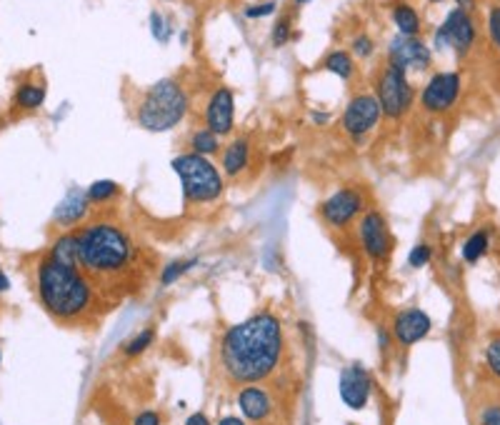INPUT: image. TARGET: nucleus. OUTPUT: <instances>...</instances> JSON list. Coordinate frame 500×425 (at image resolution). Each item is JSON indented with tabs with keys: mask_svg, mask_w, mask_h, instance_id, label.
I'll use <instances>...</instances> for the list:
<instances>
[{
	"mask_svg": "<svg viewBox=\"0 0 500 425\" xmlns=\"http://www.w3.org/2000/svg\"><path fill=\"white\" fill-rule=\"evenodd\" d=\"M283 355V328L273 313H255L228 328L220 340V365L233 383L253 386L278 368Z\"/></svg>",
	"mask_w": 500,
	"mask_h": 425,
	"instance_id": "f257e3e1",
	"label": "nucleus"
},
{
	"mask_svg": "<svg viewBox=\"0 0 500 425\" xmlns=\"http://www.w3.org/2000/svg\"><path fill=\"white\" fill-rule=\"evenodd\" d=\"M38 298L43 308L58 321H75L93 305V288L80 268H68L45 255L35 268Z\"/></svg>",
	"mask_w": 500,
	"mask_h": 425,
	"instance_id": "f03ea898",
	"label": "nucleus"
},
{
	"mask_svg": "<svg viewBox=\"0 0 500 425\" xmlns=\"http://www.w3.org/2000/svg\"><path fill=\"white\" fill-rule=\"evenodd\" d=\"M75 235L80 271L90 273V276H118L135 258V245H133L130 235L116 223L95 221L75 230Z\"/></svg>",
	"mask_w": 500,
	"mask_h": 425,
	"instance_id": "7ed1b4c3",
	"label": "nucleus"
},
{
	"mask_svg": "<svg viewBox=\"0 0 500 425\" xmlns=\"http://www.w3.org/2000/svg\"><path fill=\"white\" fill-rule=\"evenodd\" d=\"M188 113V93L176 78H163L143 93L138 103V125L148 133L173 130Z\"/></svg>",
	"mask_w": 500,
	"mask_h": 425,
	"instance_id": "20e7f679",
	"label": "nucleus"
},
{
	"mask_svg": "<svg viewBox=\"0 0 500 425\" xmlns=\"http://www.w3.org/2000/svg\"><path fill=\"white\" fill-rule=\"evenodd\" d=\"M173 171L183 185L188 205H210L223 195V175L210 158L198 153H183L173 158Z\"/></svg>",
	"mask_w": 500,
	"mask_h": 425,
	"instance_id": "39448f33",
	"label": "nucleus"
},
{
	"mask_svg": "<svg viewBox=\"0 0 500 425\" xmlns=\"http://www.w3.org/2000/svg\"><path fill=\"white\" fill-rule=\"evenodd\" d=\"M375 98L380 103V111L388 118H403L413 105V85L408 83L406 73L396 66H388L380 70L375 83Z\"/></svg>",
	"mask_w": 500,
	"mask_h": 425,
	"instance_id": "423d86ee",
	"label": "nucleus"
},
{
	"mask_svg": "<svg viewBox=\"0 0 500 425\" xmlns=\"http://www.w3.org/2000/svg\"><path fill=\"white\" fill-rule=\"evenodd\" d=\"M358 243L370 260H388L393 253V235L380 210H365L358 218Z\"/></svg>",
	"mask_w": 500,
	"mask_h": 425,
	"instance_id": "0eeeda50",
	"label": "nucleus"
},
{
	"mask_svg": "<svg viewBox=\"0 0 500 425\" xmlns=\"http://www.w3.org/2000/svg\"><path fill=\"white\" fill-rule=\"evenodd\" d=\"M363 193L355 188H341L320 203V221L333 230H346L363 216Z\"/></svg>",
	"mask_w": 500,
	"mask_h": 425,
	"instance_id": "6e6552de",
	"label": "nucleus"
},
{
	"mask_svg": "<svg viewBox=\"0 0 500 425\" xmlns=\"http://www.w3.org/2000/svg\"><path fill=\"white\" fill-rule=\"evenodd\" d=\"M380 116V103L373 93H360L346 105L343 111V130L348 133V138L360 143V140L368 138V133L378 125Z\"/></svg>",
	"mask_w": 500,
	"mask_h": 425,
	"instance_id": "1a4fd4ad",
	"label": "nucleus"
},
{
	"mask_svg": "<svg viewBox=\"0 0 500 425\" xmlns=\"http://www.w3.org/2000/svg\"><path fill=\"white\" fill-rule=\"evenodd\" d=\"M475 35H478V30H475L473 18L468 16V11H463V8H456V11L448 13V18L438 28L435 43H438L440 48L456 50L458 56H465L468 50L473 48Z\"/></svg>",
	"mask_w": 500,
	"mask_h": 425,
	"instance_id": "9d476101",
	"label": "nucleus"
},
{
	"mask_svg": "<svg viewBox=\"0 0 500 425\" xmlns=\"http://www.w3.org/2000/svg\"><path fill=\"white\" fill-rule=\"evenodd\" d=\"M461 98V75L458 73H438L425 83L420 103L428 113H446Z\"/></svg>",
	"mask_w": 500,
	"mask_h": 425,
	"instance_id": "9b49d317",
	"label": "nucleus"
},
{
	"mask_svg": "<svg viewBox=\"0 0 500 425\" xmlns=\"http://www.w3.org/2000/svg\"><path fill=\"white\" fill-rule=\"evenodd\" d=\"M430 48L420 38H408V35L398 33L388 45V63L401 68L403 73L408 70H425L430 66Z\"/></svg>",
	"mask_w": 500,
	"mask_h": 425,
	"instance_id": "f8f14e48",
	"label": "nucleus"
},
{
	"mask_svg": "<svg viewBox=\"0 0 500 425\" xmlns=\"http://www.w3.org/2000/svg\"><path fill=\"white\" fill-rule=\"evenodd\" d=\"M236 125V95L231 88H218L205 108V128L215 135H231Z\"/></svg>",
	"mask_w": 500,
	"mask_h": 425,
	"instance_id": "ddd939ff",
	"label": "nucleus"
},
{
	"mask_svg": "<svg viewBox=\"0 0 500 425\" xmlns=\"http://www.w3.org/2000/svg\"><path fill=\"white\" fill-rule=\"evenodd\" d=\"M370 388H373V383H370V376L365 373L363 365L353 363V365H348V368H343V373H341V398H343V403H346L348 408L363 410L365 405H368Z\"/></svg>",
	"mask_w": 500,
	"mask_h": 425,
	"instance_id": "4468645a",
	"label": "nucleus"
},
{
	"mask_svg": "<svg viewBox=\"0 0 500 425\" xmlns=\"http://www.w3.org/2000/svg\"><path fill=\"white\" fill-rule=\"evenodd\" d=\"M430 328H433V321L428 318V313H423L420 308H406L393 321V335L403 348H408V345H415L418 340H423L430 333Z\"/></svg>",
	"mask_w": 500,
	"mask_h": 425,
	"instance_id": "2eb2a0df",
	"label": "nucleus"
},
{
	"mask_svg": "<svg viewBox=\"0 0 500 425\" xmlns=\"http://www.w3.org/2000/svg\"><path fill=\"white\" fill-rule=\"evenodd\" d=\"M88 210H90L88 195L80 193V190H73V193H68L66 198L61 200V205L55 208L53 221H55V226H61V228H66V230H71V228H75L80 221H85Z\"/></svg>",
	"mask_w": 500,
	"mask_h": 425,
	"instance_id": "dca6fc26",
	"label": "nucleus"
},
{
	"mask_svg": "<svg viewBox=\"0 0 500 425\" xmlns=\"http://www.w3.org/2000/svg\"><path fill=\"white\" fill-rule=\"evenodd\" d=\"M238 405L240 410L245 413L248 420H253V423H260L270 415V398L263 388L258 386H245L238 395Z\"/></svg>",
	"mask_w": 500,
	"mask_h": 425,
	"instance_id": "f3484780",
	"label": "nucleus"
},
{
	"mask_svg": "<svg viewBox=\"0 0 500 425\" xmlns=\"http://www.w3.org/2000/svg\"><path fill=\"white\" fill-rule=\"evenodd\" d=\"M248 161H250V143L248 138H238L223 150V173L231 178L240 175L245 171Z\"/></svg>",
	"mask_w": 500,
	"mask_h": 425,
	"instance_id": "a211bd4d",
	"label": "nucleus"
},
{
	"mask_svg": "<svg viewBox=\"0 0 500 425\" xmlns=\"http://www.w3.org/2000/svg\"><path fill=\"white\" fill-rule=\"evenodd\" d=\"M48 258L55 260V263H61V265H68V268H80V260H78V235L75 233H63V235L53 243Z\"/></svg>",
	"mask_w": 500,
	"mask_h": 425,
	"instance_id": "6ab92c4d",
	"label": "nucleus"
},
{
	"mask_svg": "<svg viewBox=\"0 0 500 425\" xmlns=\"http://www.w3.org/2000/svg\"><path fill=\"white\" fill-rule=\"evenodd\" d=\"M393 23L401 30V35H408V38H418L420 35V18L415 13V8L408 6V3H401V6L393 8Z\"/></svg>",
	"mask_w": 500,
	"mask_h": 425,
	"instance_id": "aec40b11",
	"label": "nucleus"
},
{
	"mask_svg": "<svg viewBox=\"0 0 500 425\" xmlns=\"http://www.w3.org/2000/svg\"><path fill=\"white\" fill-rule=\"evenodd\" d=\"M323 68L328 73H336L343 80H350L353 73H355V63H353V58L348 56L346 50H333V53H328L323 61Z\"/></svg>",
	"mask_w": 500,
	"mask_h": 425,
	"instance_id": "412c9836",
	"label": "nucleus"
},
{
	"mask_svg": "<svg viewBox=\"0 0 500 425\" xmlns=\"http://www.w3.org/2000/svg\"><path fill=\"white\" fill-rule=\"evenodd\" d=\"M488 243H490V233L485 230V228L475 230L473 235L465 240V245H463V260H465V263H478V260L488 253Z\"/></svg>",
	"mask_w": 500,
	"mask_h": 425,
	"instance_id": "4be33fe9",
	"label": "nucleus"
},
{
	"mask_svg": "<svg viewBox=\"0 0 500 425\" xmlns=\"http://www.w3.org/2000/svg\"><path fill=\"white\" fill-rule=\"evenodd\" d=\"M190 145H193V153H198V155H213V153H218L220 150V143H218V135H215L210 128H200V130H195L193 133V138H190Z\"/></svg>",
	"mask_w": 500,
	"mask_h": 425,
	"instance_id": "5701e85b",
	"label": "nucleus"
},
{
	"mask_svg": "<svg viewBox=\"0 0 500 425\" xmlns=\"http://www.w3.org/2000/svg\"><path fill=\"white\" fill-rule=\"evenodd\" d=\"M43 100H45V90L40 88V85L25 83L16 90V103L20 105V108H25V111H35V108H40Z\"/></svg>",
	"mask_w": 500,
	"mask_h": 425,
	"instance_id": "b1692460",
	"label": "nucleus"
},
{
	"mask_svg": "<svg viewBox=\"0 0 500 425\" xmlns=\"http://www.w3.org/2000/svg\"><path fill=\"white\" fill-rule=\"evenodd\" d=\"M85 195H88L90 203H108V200L118 198L121 195V185L113 180H95L93 185H90L88 190H85Z\"/></svg>",
	"mask_w": 500,
	"mask_h": 425,
	"instance_id": "393cba45",
	"label": "nucleus"
},
{
	"mask_svg": "<svg viewBox=\"0 0 500 425\" xmlns=\"http://www.w3.org/2000/svg\"><path fill=\"white\" fill-rule=\"evenodd\" d=\"M195 263H198L195 258H190V260H188V258L185 260H171V263L163 268V273H160V283H163V285H171V283H176L178 278H183L185 273H190L193 268H195Z\"/></svg>",
	"mask_w": 500,
	"mask_h": 425,
	"instance_id": "a878e982",
	"label": "nucleus"
},
{
	"mask_svg": "<svg viewBox=\"0 0 500 425\" xmlns=\"http://www.w3.org/2000/svg\"><path fill=\"white\" fill-rule=\"evenodd\" d=\"M153 340H155V331H153V328H145V331H140L126 345V355H128V358H135V355L145 353V350L150 348V343H153Z\"/></svg>",
	"mask_w": 500,
	"mask_h": 425,
	"instance_id": "bb28decb",
	"label": "nucleus"
},
{
	"mask_svg": "<svg viewBox=\"0 0 500 425\" xmlns=\"http://www.w3.org/2000/svg\"><path fill=\"white\" fill-rule=\"evenodd\" d=\"M291 30H293L291 20H288V18H281V20L275 23L273 33H270V43H273L275 48H283V45H288V43H291Z\"/></svg>",
	"mask_w": 500,
	"mask_h": 425,
	"instance_id": "cd10ccee",
	"label": "nucleus"
},
{
	"mask_svg": "<svg viewBox=\"0 0 500 425\" xmlns=\"http://www.w3.org/2000/svg\"><path fill=\"white\" fill-rule=\"evenodd\" d=\"M430 258H433V245L420 243L410 250V255H408V265H410V268H423V265L430 263Z\"/></svg>",
	"mask_w": 500,
	"mask_h": 425,
	"instance_id": "c85d7f7f",
	"label": "nucleus"
},
{
	"mask_svg": "<svg viewBox=\"0 0 500 425\" xmlns=\"http://www.w3.org/2000/svg\"><path fill=\"white\" fill-rule=\"evenodd\" d=\"M485 360H488V368L493 370V376L500 378V338L488 343V348H485Z\"/></svg>",
	"mask_w": 500,
	"mask_h": 425,
	"instance_id": "c756f323",
	"label": "nucleus"
},
{
	"mask_svg": "<svg viewBox=\"0 0 500 425\" xmlns=\"http://www.w3.org/2000/svg\"><path fill=\"white\" fill-rule=\"evenodd\" d=\"M375 50V43L368 38V35H358L355 40H353V53H355L358 58H370Z\"/></svg>",
	"mask_w": 500,
	"mask_h": 425,
	"instance_id": "7c9ffc66",
	"label": "nucleus"
},
{
	"mask_svg": "<svg viewBox=\"0 0 500 425\" xmlns=\"http://www.w3.org/2000/svg\"><path fill=\"white\" fill-rule=\"evenodd\" d=\"M488 35H490V40L500 48V6L488 13Z\"/></svg>",
	"mask_w": 500,
	"mask_h": 425,
	"instance_id": "2f4dec72",
	"label": "nucleus"
},
{
	"mask_svg": "<svg viewBox=\"0 0 500 425\" xmlns=\"http://www.w3.org/2000/svg\"><path fill=\"white\" fill-rule=\"evenodd\" d=\"M150 30H153V35L160 40V43H165L168 40V25H165V20H163V16L160 13H150Z\"/></svg>",
	"mask_w": 500,
	"mask_h": 425,
	"instance_id": "473e14b6",
	"label": "nucleus"
},
{
	"mask_svg": "<svg viewBox=\"0 0 500 425\" xmlns=\"http://www.w3.org/2000/svg\"><path fill=\"white\" fill-rule=\"evenodd\" d=\"M270 13H275L273 0H270V3H260V6L245 8V18H250V20H258V18H265V16H270Z\"/></svg>",
	"mask_w": 500,
	"mask_h": 425,
	"instance_id": "72a5a7b5",
	"label": "nucleus"
},
{
	"mask_svg": "<svg viewBox=\"0 0 500 425\" xmlns=\"http://www.w3.org/2000/svg\"><path fill=\"white\" fill-rule=\"evenodd\" d=\"M133 425H160V415L155 413V410H143V413L135 418V423Z\"/></svg>",
	"mask_w": 500,
	"mask_h": 425,
	"instance_id": "f704fd0d",
	"label": "nucleus"
},
{
	"mask_svg": "<svg viewBox=\"0 0 500 425\" xmlns=\"http://www.w3.org/2000/svg\"><path fill=\"white\" fill-rule=\"evenodd\" d=\"M480 423L483 425H500V408H485L480 413Z\"/></svg>",
	"mask_w": 500,
	"mask_h": 425,
	"instance_id": "c9c22d12",
	"label": "nucleus"
},
{
	"mask_svg": "<svg viewBox=\"0 0 500 425\" xmlns=\"http://www.w3.org/2000/svg\"><path fill=\"white\" fill-rule=\"evenodd\" d=\"M378 345L383 350V355H388V350H391V333L385 331V328H378Z\"/></svg>",
	"mask_w": 500,
	"mask_h": 425,
	"instance_id": "e433bc0d",
	"label": "nucleus"
},
{
	"mask_svg": "<svg viewBox=\"0 0 500 425\" xmlns=\"http://www.w3.org/2000/svg\"><path fill=\"white\" fill-rule=\"evenodd\" d=\"M185 425H210V423H208V418H205L203 413H193L190 418H188Z\"/></svg>",
	"mask_w": 500,
	"mask_h": 425,
	"instance_id": "4c0bfd02",
	"label": "nucleus"
},
{
	"mask_svg": "<svg viewBox=\"0 0 500 425\" xmlns=\"http://www.w3.org/2000/svg\"><path fill=\"white\" fill-rule=\"evenodd\" d=\"M8 288H11V281H8V278H6V273L0 271V293H6Z\"/></svg>",
	"mask_w": 500,
	"mask_h": 425,
	"instance_id": "58836bf2",
	"label": "nucleus"
},
{
	"mask_svg": "<svg viewBox=\"0 0 500 425\" xmlns=\"http://www.w3.org/2000/svg\"><path fill=\"white\" fill-rule=\"evenodd\" d=\"M218 425H245V423H243L240 418H233V415H231V418H223V420H220Z\"/></svg>",
	"mask_w": 500,
	"mask_h": 425,
	"instance_id": "ea45409f",
	"label": "nucleus"
},
{
	"mask_svg": "<svg viewBox=\"0 0 500 425\" xmlns=\"http://www.w3.org/2000/svg\"><path fill=\"white\" fill-rule=\"evenodd\" d=\"M313 121L323 125V123H328V116H323V113H320V111H315V113H313Z\"/></svg>",
	"mask_w": 500,
	"mask_h": 425,
	"instance_id": "a19ab883",
	"label": "nucleus"
},
{
	"mask_svg": "<svg viewBox=\"0 0 500 425\" xmlns=\"http://www.w3.org/2000/svg\"><path fill=\"white\" fill-rule=\"evenodd\" d=\"M298 6H305V3H310V0H295Z\"/></svg>",
	"mask_w": 500,
	"mask_h": 425,
	"instance_id": "79ce46f5",
	"label": "nucleus"
},
{
	"mask_svg": "<svg viewBox=\"0 0 500 425\" xmlns=\"http://www.w3.org/2000/svg\"><path fill=\"white\" fill-rule=\"evenodd\" d=\"M430 3H443V0H430Z\"/></svg>",
	"mask_w": 500,
	"mask_h": 425,
	"instance_id": "37998d69",
	"label": "nucleus"
}]
</instances>
